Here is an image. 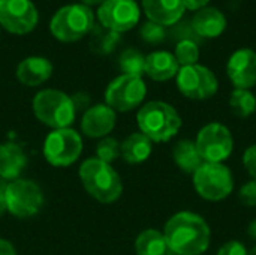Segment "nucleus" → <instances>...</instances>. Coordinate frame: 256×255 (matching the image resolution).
I'll list each match as a JSON object with an SVG mask.
<instances>
[{
  "mask_svg": "<svg viewBox=\"0 0 256 255\" xmlns=\"http://www.w3.org/2000/svg\"><path fill=\"white\" fill-rule=\"evenodd\" d=\"M164 236L171 252L177 255H201L210 246L212 230L201 215L194 212H178L166 221Z\"/></svg>",
  "mask_w": 256,
  "mask_h": 255,
  "instance_id": "obj_1",
  "label": "nucleus"
},
{
  "mask_svg": "<svg viewBox=\"0 0 256 255\" xmlns=\"http://www.w3.org/2000/svg\"><path fill=\"white\" fill-rule=\"evenodd\" d=\"M80 180L87 194L102 204L114 203L123 192V183L118 173L98 158L86 159L80 167Z\"/></svg>",
  "mask_w": 256,
  "mask_h": 255,
  "instance_id": "obj_2",
  "label": "nucleus"
},
{
  "mask_svg": "<svg viewBox=\"0 0 256 255\" xmlns=\"http://www.w3.org/2000/svg\"><path fill=\"white\" fill-rule=\"evenodd\" d=\"M136 122L140 132L152 143H166L176 137L182 128L180 114L172 105L164 101L144 104L136 114Z\"/></svg>",
  "mask_w": 256,
  "mask_h": 255,
  "instance_id": "obj_3",
  "label": "nucleus"
},
{
  "mask_svg": "<svg viewBox=\"0 0 256 255\" xmlns=\"http://www.w3.org/2000/svg\"><path fill=\"white\" fill-rule=\"evenodd\" d=\"M32 110L34 117L52 131L69 128L76 116L72 98L57 89L38 92L33 98Z\"/></svg>",
  "mask_w": 256,
  "mask_h": 255,
  "instance_id": "obj_4",
  "label": "nucleus"
},
{
  "mask_svg": "<svg viewBox=\"0 0 256 255\" xmlns=\"http://www.w3.org/2000/svg\"><path fill=\"white\" fill-rule=\"evenodd\" d=\"M94 26L93 11L82 3H72L60 8L51 18L50 32L64 44L76 42L92 32Z\"/></svg>",
  "mask_w": 256,
  "mask_h": 255,
  "instance_id": "obj_5",
  "label": "nucleus"
},
{
  "mask_svg": "<svg viewBox=\"0 0 256 255\" xmlns=\"http://www.w3.org/2000/svg\"><path fill=\"white\" fill-rule=\"evenodd\" d=\"M192 180L198 195L207 201L225 200L234 189L232 173L224 162H204L192 174Z\"/></svg>",
  "mask_w": 256,
  "mask_h": 255,
  "instance_id": "obj_6",
  "label": "nucleus"
},
{
  "mask_svg": "<svg viewBox=\"0 0 256 255\" xmlns=\"http://www.w3.org/2000/svg\"><path fill=\"white\" fill-rule=\"evenodd\" d=\"M44 158L52 167H69L82 152L81 135L70 128L51 131L44 141Z\"/></svg>",
  "mask_w": 256,
  "mask_h": 255,
  "instance_id": "obj_7",
  "label": "nucleus"
},
{
  "mask_svg": "<svg viewBox=\"0 0 256 255\" xmlns=\"http://www.w3.org/2000/svg\"><path fill=\"white\" fill-rule=\"evenodd\" d=\"M146 95L147 87L141 77L122 74L106 86L105 104L114 111L128 113L140 107Z\"/></svg>",
  "mask_w": 256,
  "mask_h": 255,
  "instance_id": "obj_8",
  "label": "nucleus"
},
{
  "mask_svg": "<svg viewBox=\"0 0 256 255\" xmlns=\"http://www.w3.org/2000/svg\"><path fill=\"white\" fill-rule=\"evenodd\" d=\"M6 207L15 218H30L44 206V192L40 186L28 179H15L9 182L6 194Z\"/></svg>",
  "mask_w": 256,
  "mask_h": 255,
  "instance_id": "obj_9",
  "label": "nucleus"
},
{
  "mask_svg": "<svg viewBox=\"0 0 256 255\" xmlns=\"http://www.w3.org/2000/svg\"><path fill=\"white\" fill-rule=\"evenodd\" d=\"M195 144L204 162L222 164L234 150V138L231 131L218 122L202 126L198 132Z\"/></svg>",
  "mask_w": 256,
  "mask_h": 255,
  "instance_id": "obj_10",
  "label": "nucleus"
},
{
  "mask_svg": "<svg viewBox=\"0 0 256 255\" xmlns=\"http://www.w3.org/2000/svg\"><path fill=\"white\" fill-rule=\"evenodd\" d=\"M177 87L189 99L204 101L216 95L219 83L216 75L202 65L182 66L177 74Z\"/></svg>",
  "mask_w": 256,
  "mask_h": 255,
  "instance_id": "obj_11",
  "label": "nucleus"
},
{
  "mask_svg": "<svg viewBox=\"0 0 256 255\" xmlns=\"http://www.w3.org/2000/svg\"><path fill=\"white\" fill-rule=\"evenodd\" d=\"M39 21L32 0H0V27L12 35L30 33Z\"/></svg>",
  "mask_w": 256,
  "mask_h": 255,
  "instance_id": "obj_12",
  "label": "nucleus"
},
{
  "mask_svg": "<svg viewBox=\"0 0 256 255\" xmlns=\"http://www.w3.org/2000/svg\"><path fill=\"white\" fill-rule=\"evenodd\" d=\"M96 15L100 26L123 33L138 24L141 11L135 0H105Z\"/></svg>",
  "mask_w": 256,
  "mask_h": 255,
  "instance_id": "obj_13",
  "label": "nucleus"
},
{
  "mask_svg": "<svg viewBox=\"0 0 256 255\" xmlns=\"http://www.w3.org/2000/svg\"><path fill=\"white\" fill-rule=\"evenodd\" d=\"M226 74L236 89H250L256 86V53L250 48H242L231 54Z\"/></svg>",
  "mask_w": 256,
  "mask_h": 255,
  "instance_id": "obj_14",
  "label": "nucleus"
},
{
  "mask_svg": "<svg viewBox=\"0 0 256 255\" xmlns=\"http://www.w3.org/2000/svg\"><path fill=\"white\" fill-rule=\"evenodd\" d=\"M116 126V111L106 104L88 107L81 119V131L88 138H105Z\"/></svg>",
  "mask_w": 256,
  "mask_h": 255,
  "instance_id": "obj_15",
  "label": "nucleus"
},
{
  "mask_svg": "<svg viewBox=\"0 0 256 255\" xmlns=\"http://www.w3.org/2000/svg\"><path fill=\"white\" fill-rule=\"evenodd\" d=\"M52 65L48 59L40 56H30L21 60L16 66V78L27 87H36L50 80Z\"/></svg>",
  "mask_w": 256,
  "mask_h": 255,
  "instance_id": "obj_16",
  "label": "nucleus"
},
{
  "mask_svg": "<svg viewBox=\"0 0 256 255\" xmlns=\"http://www.w3.org/2000/svg\"><path fill=\"white\" fill-rule=\"evenodd\" d=\"M142 9L148 21L164 27L176 24L186 11L182 0H142Z\"/></svg>",
  "mask_w": 256,
  "mask_h": 255,
  "instance_id": "obj_17",
  "label": "nucleus"
},
{
  "mask_svg": "<svg viewBox=\"0 0 256 255\" xmlns=\"http://www.w3.org/2000/svg\"><path fill=\"white\" fill-rule=\"evenodd\" d=\"M180 65L176 56L170 51H153L146 56L144 74L153 81H168L177 77Z\"/></svg>",
  "mask_w": 256,
  "mask_h": 255,
  "instance_id": "obj_18",
  "label": "nucleus"
},
{
  "mask_svg": "<svg viewBox=\"0 0 256 255\" xmlns=\"http://www.w3.org/2000/svg\"><path fill=\"white\" fill-rule=\"evenodd\" d=\"M194 30L202 38H218L226 29L225 15L216 8H202L192 18Z\"/></svg>",
  "mask_w": 256,
  "mask_h": 255,
  "instance_id": "obj_19",
  "label": "nucleus"
},
{
  "mask_svg": "<svg viewBox=\"0 0 256 255\" xmlns=\"http://www.w3.org/2000/svg\"><path fill=\"white\" fill-rule=\"evenodd\" d=\"M27 164V155L21 146L15 143L0 144V177L15 180Z\"/></svg>",
  "mask_w": 256,
  "mask_h": 255,
  "instance_id": "obj_20",
  "label": "nucleus"
},
{
  "mask_svg": "<svg viewBox=\"0 0 256 255\" xmlns=\"http://www.w3.org/2000/svg\"><path fill=\"white\" fill-rule=\"evenodd\" d=\"M153 143L141 132L128 135L120 144V155L128 164H141L150 158Z\"/></svg>",
  "mask_w": 256,
  "mask_h": 255,
  "instance_id": "obj_21",
  "label": "nucleus"
},
{
  "mask_svg": "<svg viewBox=\"0 0 256 255\" xmlns=\"http://www.w3.org/2000/svg\"><path fill=\"white\" fill-rule=\"evenodd\" d=\"M172 158L177 167L186 174H194L204 164L196 144L190 140L178 141L172 149Z\"/></svg>",
  "mask_w": 256,
  "mask_h": 255,
  "instance_id": "obj_22",
  "label": "nucleus"
},
{
  "mask_svg": "<svg viewBox=\"0 0 256 255\" xmlns=\"http://www.w3.org/2000/svg\"><path fill=\"white\" fill-rule=\"evenodd\" d=\"M88 35H90V39H88L90 50L99 56L111 54L117 48L122 39V33L106 29L100 24H94Z\"/></svg>",
  "mask_w": 256,
  "mask_h": 255,
  "instance_id": "obj_23",
  "label": "nucleus"
},
{
  "mask_svg": "<svg viewBox=\"0 0 256 255\" xmlns=\"http://www.w3.org/2000/svg\"><path fill=\"white\" fill-rule=\"evenodd\" d=\"M170 249L162 231L147 228L141 231L135 240L136 255H166Z\"/></svg>",
  "mask_w": 256,
  "mask_h": 255,
  "instance_id": "obj_24",
  "label": "nucleus"
},
{
  "mask_svg": "<svg viewBox=\"0 0 256 255\" xmlns=\"http://www.w3.org/2000/svg\"><path fill=\"white\" fill-rule=\"evenodd\" d=\"M230 107L238 117H249L256 111L255 95L248 89H236L230 96Z\"/></svg>",
  "mask_w": 256,
  "mask_h": 255,
  "instance_id": "obj_25",
  "label": "nucleus"
},
{
  "mask_svg": "<svg viewBox=\"0 0 256 255\" xmlns=\"http://www.w3.org/2000/svg\"><path fill=\"white\" fill-rule=\"evenodd\" d=\"M118 66L123 74L126 75H135L141 77L144 74V66H146V57L142 53H140L135 48H128L120 54L118 59Z\"/></svg>",
  "mask_w": 256,
  "mask_h": 255,
  "instance_id": "obj_26",
  "label": "nucleus"
},
{
  "mask_svg": "<svg viewBox=\"0 0 256 255\" xmlns=\"http://www.w3.org/2000/svg\"><path fill=\"white\" fill-rule=\"evenodd\" d=\"M180 68L182 66H190V65H196L198 59H200V48L198 45L190 41V39H183L177 44L176 47V53H174Z\"/></svg>",
  "mask_w": 256,
  "mask_h": 255,
  "instance_id": "obj_27",
  "label": "nucleus"
},
{
  "mask_svg": "<svg viewBox=\"0 0 256 255\" xmlns=\"http://www.w3.org/2000/svg\"><path fill=\"white\" fill-rule=\"evenodd\" d=\"M96 155H98V159L106 164H111L120 156V143L116 138L105 137L99 141L96 147Z\"/></svg>",
  "mask_w": 256,
  "mask_h": 255,
  "instance_id": "obj_28",
  "label": "nucleus"
},
{
  "mask_svg": "<svg viewBox=\"0 0 256 255\" xmlns=\"http://www.w3.org/2000/svg\"><path fill=\"white\" fill-rule=\"evenodd\" d=\"M165 27L160 24H156L153 21H147L141 26L140 29V36L142 41L148 42V44H159L165 39Z\"/></svg>",
  "mask_w": 256,
  "mask_h": 255,
  "instance_id": "obj_29",
  "label": "nucleus"
},
{
  "mask_svg": "<svg viewBox=\"0 0 256 255\" xmlns=\"http://www.w3.org/2000/svg\"><path fill=\"white\" fill-rule=\"evenodd\" d=\"M238 200L243 206L256 207V180L244 183L238 192Z\"/></svg>",
  "mask_w": 256,
  "mask_h": 255,
  "instance_id": "obj_30",
  "label": "nucleus"
},
{
  "mask_svg": "<svg viewBox=\"0 0 256 255\" xmlns=\"http://www.w3.org/2000/svg\"><path fill=\"white\" fill-rule=\"evenodd\" d=\"M243 165L250 174L252 180H256V144H252L246 149L243 155Z\"/></svg>",
  "mask_w": 256,
  "mask_h": 255,
  "instance_id": "obj_31",
  "label": "nucleus"
},
{
  "mask_svg": "<svg viewBox=\"0 0 256 255\" xmlns=\"http://www.w3.org/2000/svg\"><path fill=\"white\" fill-rule=\"evenodd\" d=\"M218 255H248L246 246L238 240H230L220 249L218 251Z\"/></svg>",
  "mask_w": 256,
  "mask_h": 255,
  "instance_id": "obj_32",
  "label": "nucleus"
},
{
  "mask_svg": "<svg viewBox=\"0 0 256 255\" xmlns=\"http://www.w3.org/2000/svg\"><path fill=\"white\" fill-rule=\"evenodd\" d=\"M72 98V102H74V105H75V110L78 111V110H87L88 108V104H90V96L87 95V93H84V92H78V93H75L74 96H70Z\"/></svg>",
  "mask_w": 256,
  "mask_h": 255,
  "instance_id": "obj_33",
  "label": "nucleus"
},
{
  "mask_svg": "<svg viewBox=\"0 0 256 255\" xmlns=\"http://www.w3.org/2000/svg\"><path fill=\"white\" fill-rule=\"evenodd\" d=\"M183 5H184V9H189V11H200L202 8H206L208 5L210 0H182Z\"/></svg>",
  "mask_w": 256,
  "mask_h": 255,
  "instance_id": "obj_34",
  "label": "nucleus"
},
{
  "mask_svg": "<svg viewBox=\"0 0 256 255\" xmlns=\"http://www.w3.org/2000/svg\"><path fill=\"white\" fill-rule=\"evenodd\" d=\"M0 255H16L14 245L9 240L2 239V237H0Z\"/></svg>",
  "mask_w": 256,
  "mask_h": 255,
  "instance_id": "obj_35",
  "label": "nucleus"
},
{
  "mask_svg": "<svg viewBox=\"0 0 256 255\" xmlns=\"http://www.w3.org/2000/svg\"><path fill=\"white\" fill-rule=\"evenodd\" d=\"M248 234H249V237H250L252 240H255L256 242V219L249 224V227H248Z\"/></svg>",
  "mask_w": 256,
  "mask_h": 255,
  "instance_id": "obj_36",
  "label": "nucleus"
},
{
  "mask_svg": "<svg viewBox=\"0 0 256 255\" xmlns=\"http://www.w3.org/2000/svg\"><path fill=\"white\" fill-rule=\"evenodd\" d=\"M104 2H105V0H81V3L86 5V6H88V8H90V6H96V5L100 6Z\"/></svg>",
  "mask_w": 256,
  "mask_h": 255,
  "instance_id": "obj_37",
  "label": "nucleus"
},
{
  "mask_svg": "<svg viewBox=\"0 0 256 255\" xmlns=\"http://www.w3.org/2000/svg\"><path fill=\"white\" fill-rule=\"evenodd\" d=\"M8 180H4V179H2L0 177V195L2 197H4V194H6V189H8Z\"/></svg>",
  "mask_w": 256,
  "mask_h": 255,
  "instance_id": "obj_38",
  "label": "nucleus"
},
{
  "mask_svg": "<svg viewBox=\"0 0 256 255\" xmlns=\"http://www.w3.org/2000/svg\"><path fill=\"white\" fill-rule=\"evenodd\" d=\"M8 212V207H6V200H4V197H2L0 195V218Z\"/></svg>",
  "mask_w": 256,
  "mask_h": 255,
  "instance_id": "obj_39",
  "label": "nucleus"
},
{
  "mask_svg": "<svg viewBox=\"0 0 256 255\" xmlns=\"http://www.w3.org/2000/svg\"><path fill=\"white\" fill-rule=\"evenodd\" d=\"M248 255H256V245L250 249V251H248Z\"/></svg>",
  "mask_w": 256,
  "mask_h": 255,
  "instance_id": "obj_40",
  "label": "nucleus"
}]
</instances>
